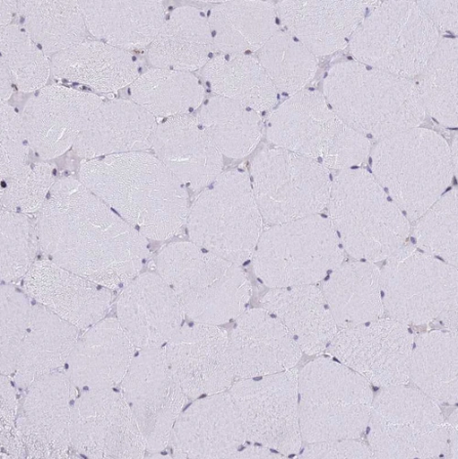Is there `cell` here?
<instances>
[{"label": "cell", "instance_id": "1", "mask_svg": "<svg viewBox=\"0 0 458 459\" xmlns=\"http://www.w3.org/2000/svg\"><path fill=\"white\" fill-rule=\"evenodd\" d=\"M36 223L45 259L112 290L140 275L150 255L147 238L72 178L56 181Z\"/></svg>", "mask_w": 458, "mask_h": 459}, {"label": "cell", "instance_id": "2", "mask_svg": "<svg viewBox=\"0 0 458 459\" xmlns=\"http://www.w3.org/2000/svg\"><path fill=\"white\" fill-rule=\"evenodd\" d=\"M79 180L149 239L168 240L186 225L187 189L156 155L136 152L85 160Z\"/></svg>", "mask_w": 458, "mask_h": 459}, {"label": "cell", "instance_id": "3", "mask_svg": "<svg viewBox=\"0 0 458 459\" xmlns=\"http://www.w3.org/2000/svg\"><path fill=\"white\" fill-rule=\"evenodd\" d=\"M324 97L350 127L378 141L413 128L426 118L412 80L357 61L333 65L324 80Z\"/></svg>", "mask_w": 458, "mask_h": 459}, {"label": "cell", "instance_id": "4", "mask_svg": "<svg viewBox=\"0 0 458 459\" xmlns=\"http://www.w3.org/2000/svg\"><path fill=\"white\" fill-rule=\"evenodd\" d=\"M155 264L193 322L222 325L241 316L251 300L252 283L239 265L191 241L165 246Z\"/></svg>", "mask_w": 458, "mask_h": 459}, {"label": "cell", "instance_id": "5", "mask_svg": "<svg viewBox=\"0 0 458 459\" xmlns=\"http://www.w3.org/2000/svg\"><path fill=\"white\" fill-rule=\"evenodd\" d=\"M330 222L353 258L387 260L410 234V224L383 186L366 170L341 171L331 185Z\"/></svg>", "mask_w": 458, "mask_h": 459}, {"label": "cell", "instance_id": "6", "mask_svg": "<svg viewBox=\"0 0 458 459\" xmlns=\"http://www.w3.org/2000/svg\"><path fill=\"white\" fill-rule=\"evenodd\" d=\"M370 157L371 175L410 221L429 210L454 175L447 142L428 129L413 128L381 140Z\"/></svg>", "mask_w": 458, "mask_h": 459}, {"label": "cell", "instance_id": "7", "mask_svg": "<svg viewBox=\"0 0 458 459\" xmlns=\"http://www.w3.org/2000/svg\"><path fill=\"white\" fill-rule=\"evenodd\" d=\"M251 178L234 169L201 191L190 206L191 242L239 266L251 260L264 232Z\"/></svg>", "mask_w": 458, "mask_h": 459}, {"label": "cell", "instance_id": "8", "mask_svg": "<svg viewBox=\"0 0 458 459\" xmlns=\"http://www.w3.org/2000/svg\"><path fill=\"white\" fill-rule=\"evenodd\" d=\"M266 135L275 147L314 159L327 169H351L371 151L368 138L350 127L314 91H302L276 108Z\"/></svg>", "mask_w": 458, "mask_h": 459}, {"label": "cell", "instance_id": "9", "mask_svg": "<svg viewBox=\"0 0 458 459\" xmlns=\"http://www.w3.org/2000/svg\"><path fill=\"white\" fill-rule=\"evenodd\" d=\"M369 13L350 39L357 62L410 79L419 76L439 31L416 2H368Z\"/></svg>", "mask_w": 458, "mask_h": 459}, {"label": "cell", "instance_id": "10", "mask_svg": "<svg viewBox=\"0 0 458 459\" xmlns=\"http://www.w3.org/2000/svg\"><path fill=\"white\" fill-rule=\"evenodd\" d=\"M257 277L272 289L315 284L344 262L330 221L317 215L271 226L253 256Z\"/></svg>", "mask_w": 458, "mask_h": 459}, {"label": "cell", "instance_id": "11", "mask_svg": "<svg viewBox=\"0 0 458 459\" xmlns=\"http://www.w3.org/2000/svg\"><path fill=\"white\" fill-rule=\"evenodd\" d=\"M253 191L271 226L317 215L328 204L332 181L319 161L279 147L262 150L251 165Z\"/></svg>", "mask_w": 458, "mask_h": 459}, {"label": "cell", "instance_id": "12", "mask_svg": "<svg viewBox=\"0 0 458 459\" xmlns=\"http://www.w3.org/2000/svg\"><path fill=\"white\" fill-rule=\"evenodd\" d=\"M385 311L406 325H424L457 302V268L403 245L381 271Z\"/></svg>", "mask_w": 458, "mask_h": 459}, {"label": "cell", "instance_id": "13", "mask_svg": "<svg viewBox=\"0 0 458 459\" xmlns=\"http://www.w3.org/2000/svg\"><path fill=\"white\" fill-rule=\"evenodd\" d=\"M229 393L247 442L266 446L284 456L300 453L303 440L297 369L237 380Z\"/></svg>", "mask_w": 458, "mask_h": 459}, {"label": "cell", "instance_id": "14", "mask_svg": "<svg viewBox=\"0 0 458 459\" xmlns=\"http://www.w3.org/2000/svg\"><path fill=\"white\" fill-rule=\"evenodd\" d=\"M118 388L134 414L147 451L154 455L163 452L189 399L173 378L162 349L140 351Z\"/></svg>", "mask_w": 458, "mask_h": 459}, {"label": "cell", "instance_id": "15", "mask_svg": "<svg viewBox=\"0 0 458 459\" xmlns=\"http://www.w3.org/2000/svg\"><path fill=\"white\" fill-rule=\"evenodd\" d=\"M72 449L89 458H143V435L117 388L82 391L73 404Z\"/></svg>", "mask_w": 458, "mask_h": 459}, {"label": "cell", "instance_id": "16", "mask_svg": "<svg viewBox=\"0 0 458 459\" xmlns=\"http://www.w3.org/2000/svg\"><path fill=\"white\" fill-rule=\"evenodd\" d=\"M414 339L408 325L380 318L341 329L325 351L373 385H406Z\"/></svg>", "mask_w": 458, "mask_h": 459}, {"label": "cell", "instance_id": "17", "mask_svg": "<svg viewBox=\"0 0 458 459\" xmlns=\"http://www.w3.org/2000/svg\"><path fill=\"white\" fill-rule=\"evenodd\" d=\"M78 395L65 370L45 375L23 391L17 430L26 458H71L70 430Z\"/></svg>", "mask_w": 458, "mask_h": 459}, {"label": "cell", "instance_id": "18", "mask_svg": "<svg viewBox=\"0 0 458 459\" xmlns=\"http://www.w3.org/2000/svg\"><path fill=\"white\" fill-rule=\"evenodd\" d=\"M162 351L173 378L189 400L227 392L235 383L229 336L220 325L185 324Z\"/></svg>", "mask_w": 458, "mask_h": 459}, {"label": "cell", "instance_id": "19", "mask_svg": "<svg viewBox=\"0 0 458 459\" xmlns=\"http://www.w3.org/2000/svg\"><path fill=\"white\" fill-rule=\"evenodd\" d=\"M102 102L96 94L60 85L35 92L22 113L31 151L47 161L65 154Z\"/></svg>", "mask_w": 458, "mask_h": 459}, {"label": "cell", "instance_id": "20", "mask_svg": "<svg viewBox=\"0 0 458 459\" xmlns=\"http://www.w3.org/2000/svg\"><path fill=\"white\" fill-rule=\"evenodd\" d=\"M117 319L137 350L162 349L185 325L173 289L158 273H141L121 290Z\"/></svg>", "mask_w": 458, "mask_h": 459}, {"label": "cell", "instance_id": "21", "mask_svg": "<svg viewBox=\"0 0 458 459\" xmlns=\"http://www.w3.org/2000/svg\"><path fill=\"white\" fill-rule=\"evenodd\" d=\"M247 442L229 393L201 397L186 407L173 429V458H234Z\"/></svg>", "mask_w": 458, "mask_h": 459}, {"label": "cell", "instance_id": "22", "mask_svg": "<svg viewBox=\"0 0 458 459\" xmlns=\"http://www.w3.org/2000/svg\"><path fill=\"white\" fill-rule=\"evenodd\" d=\"M22 281L31 301L81 331L106 318L114 301L112 290L48 259L38 260Z\"/></svg>", "mask_w": 458, "mask_h": 459}, {"label": "cell", "instance_id": "23", "mask_svg": "<svg viewBox=\"0 0 458 459\" xmlns=\"http://www.w3.org/2000/svg\"><path fill=\"white\" fill-rule=\"evenodd\" d=\"M229 336L237 380L294 368L303 355L285 326L264 308L246 310Z\"/></svg>", "mask_w": 458, "mask_h": 459}, {"label": "cell", "instance_id": "24", "mask_svg": "<svg viewBox=\"0 0 458 459\" xmlns=\"http://www.w3.org/2000/svg\"><path fill=\"white\" fill-rule=\"evenodd\" d=\"M156 157L184 185L199 192L223 173V154L190 114L166 118L158 125L152 144Z\"/></svg>", "mask_w": 458, "mask_h": 459}, {"label": "cell", "instance_id": "25", "mask_svg": "<svg viewBox=\"0 0 458 459\" xmlns=\"http://www.w3.org/2000/svg\"><path fill=\"white\" fill-rule=\"evenodd\" d=\"M136 350L117 319L106 317L80 335L65 372L81 392L117 388Z\"/></svg>", "mask_w": 458, "mask_h": 459}, {"label": "cell", "instance_id": "26", "mask_svg": "<svg viewBox=\"0 0 458 459\" xmlns=\"http://www.w3.org/2000/svg\"><path fill=\"white\" fill-rule=\"evenodd\" d=\"M368 2L285 0L276 4L277 16L288 32L315 56L344 49L366 16Z\"/></svg>", "mask_w": 458, "mask_h": 459}, {"label": "cell", "instance_id": "27", "mask_svg": "<svg viewBox=\"0 0 458 459\" xmlns=\"http://www.w3.org/2000/svg\"><path fill=\"white\" fill-rule=\"evenodd\" d=\"M156 118L134 101H103L78 136L73 150L85 160L145 152L152 148Z\"/></svg>", "mask_w": 458, "mask_h": 459}, {"label": "cell", "instance_id": "28", "mask_svg": "<svg viewBox=\"0 0 458 459\" xmlns=\"http://www.w3.org/2000/svg\"><path fill=\"white\" fill-rule=\"evenodd\" d=\"M262 305L307 355L324 352L339 331L322 290L315 284L272 289Z\"/></svg>", "mask_w": 458, "mask_h": 459}, {"label": "cell", "instance_id": "29", "mask_svg": "<svg viewBox=\"0 0 458 459\" xmlns=\"http://www.w3.org/2000/svg\"><path fill=\"white\" fill-rule=\"evenodd\" d=\"M51 67L56 79L80 83L99 93H114L132 86L141 75L131 52L99 39H86L54 56Z\"/></svg>", "mask_w": 458, "mask_h": 459}, {"label": "cell", "instance_id": "30", "mask_svg": "<svg viewBox=\"0 0 458 459\" xmlns=\"http://www.w3.org/2000/svg\"><path fill=\"white\" fill-rule=\"evenodd\" d=\"M77 4L91 34L128 52L150 48L166 20L161 2H77Z\"/></svg>", "mask_w": 458, "mask_h": 459}, {"label": "cell", "instance_id": "31", "mask_svg": "<svg viewBox=\"0 0 458 459\" xmlns=\"http://www.w3.org/2000/svg\"><path fill=\"white\" fill-rule=\"evenodd\" d=\"M33 302V301H32ZM81 330L35 302L13 380L25 391L45 375L65 370Z\"/></svg>", "mask_w": 458, "mask_h": 459}, {"label": "cell", "instance_id": "32", "mask_svg": "<svg viewBox=\"0 0 458 459\" xmlns=\"http://www.w3.org/2000/svg\"><path fill=\"white\" fill-rule=\"evenodd\" d=\"M322 291L338 328L366 325L385 313L381 270L372 263L342 264L328 275Z\"/></svg>", "mask_w": 458, "mask_h": 459}, {"label": "cell", "instance_id": "33", "mask_svg": "<svg viewBox=\"0 0 458 459\" xmlns=\"http://www.w3.org/2000/svg\"><path fill=\"white\" fill-rule=\"evenodd\" d=\"M214 53L207 17L197 8L183 6L166 18L149 48L155 68L190 72L203 68Z\"/></svg>", "mask_w": 458, "mask_h": 459}, {"label": "cell", "instance_id": "34", "mask_svg": "<svg viewBox=\"0 0 458 459\" xmlns=\"http://www.w3.org/2000/svg\"><path fill=\"white\" fill-rule=\"evenodd\" d=\"M276 5L258 0H235L215 5L207 16L214 52L238 55L259 52L279 30Z\"/></svg>", "mask_w": 458, "mask_h": 459}, {"label": "cell", "instance_id": "35", "mask_svg": "<svg viewBox=\"0 0 458 459\" xmlns=\"http://www.w3.org/2000/svg\"><path fill=\"white\" fill-rule=\"evenodd\" d=\"M203 76L218 97L264 112L277 103V90L259 59L252 55H217Z\"/></svg>", "mask_w": 458, "mask_h": 459}, {"label": "cell", "instance_id": "36", "mask_svg": "<svg viewBox=\"0 0 458 459\" xmlns=\"http://www.w3.org/2000/svg\"><path fill=\"white\" fill-rule=\"evenodd\" d=\"M457 333L434 330L414 339L410 380L435 402L455 404L458 400Z\"/></svg>", "mask_w": 458, "mask_h": 459}, {"label": "cell", "instance_id": "37", "mask_svg": "<svg viewBox=\"0 0 458 459\" xmlns=\"http://www.w3.org/2000/svg\"><path fill=\"white\" fill-rule=\"evenodd\" d=\"M372 458H457V429L445 423L424 433L388 422L372 409L367 429Z\"/></svg>", "mask_w": 458, "mask_h": 459}, {"label": "cell", "instance_id": "38", "mask_svg": "<svg viewBox=\"0 0 458 459\" xmlns=\"http://www.w3.org/2000/svg\"><path fill=\"white\" fill-rule=\"evenodd\" d=\"M17 19L46 55L64 52L86 39L88 28L77 2H17Z\"/></svg>", "mask_w": 458, "mask_h": 459}, {"label": "cell", "instance_id": "39", "mask_svg": "<svg viewBox=\"0 0 458 459\" xmlns=\"http://www.w3.org/2000/svg\"><path fill=\"white\" fill-rule=\"evenodd\" d=\"M133 101L155 118L186 115L204 98L199 79L190 72L153 68L141 74L130 89Z\"/></svg>", "mask_w": 458, "mask_h": 459}, {"label": "cell", "instance_id": "40", "mask_svg": "<svg viewBox=\"0 0 458 459\" xmlns=\"http://www.w3.org/2000/svg\"><path fill=\"white\" fill-rule=\"evenodd\" d=\"M196 117L223 156L229 158L251 154L264 134L258 112L220 97L208 100Z\"/></svg>", "mask_w": 458, "mask_h": 459}, {"label": "cell", "instance_id": "41", "mask_svg": "<svg viewBox=\"0 0 458 459\" xmlns=\"http://www.w3.org/2000/svg\"><path fill=\"white\" fill-rule=\"evenodd\" d=\"M299 400L315 404H371L370 384L336 359L321 357L298 371Z\"/></svg>", "mask_w": 458, "mask_h": 459}, {"label": "cell", "instance_id": "42", "mask_svg": "<svg viewBox=\"0 0 458 459\" xmlns=\"http://www.w3.org/2000/svg\"><path fill=\"white\" fill-rule=\"evenodd\" d=\"M457 39L445 38L415 83L426 113L445 127H457Z\"/></svg>", "mask_w": 458, "mask_h": 459}, {"label": "cell", "instance_id": "43", "mask_svg": "<svg viewBox=\"0 0 458 459\" xmlns=\"http://www.w3.org/2000/svg\"><path fill=\"white\" fill-rule=\"evenodd\" d=\"M258 59L277 91L289 96L304 91L318 67L316 56L293 35L280 30L259 51Z\"/></svg>", "mask_w": 458, "mask_h": 459}, {"label": "cell", "instance_id": "44", "mask_svg": "<svg viewBox=\"0 0 458 459\" xmlns=\"http://www.w3.org/2000/svg\"><path fill=\"white\" fill-rule=\"evenodd\" d=\"M371 404H315L299 400L302 440L307 445L359 439L366 433Z\"/></svg>", "mask_w": 458, "mask_h": 459}, {"label": "cell", "instance_id": "45", "mask_svg": "<svg viewBox=\"0 0 458 459\" xmlns=\"http://www.w3.org/2000/svg\"><path fill=\"white\" fill-rule=\"evenodd\" d=\"M2 66L10 73L14 87L22 93L37 92L47 87L52 74L51 62L17 23L2 29Z\"/></svg>", "mask_w": 458, "mask_h": 459}, {"label": "cell", "instance_id": "46", "mask_svg": "<svg viewBox=\"0 0 458 459\" xmlns=\"http://www.w3.org/2000/svg\"><path fill=\"white\" fill-rule=\"evenodd\" d=\"M372 409L390 423L428 433L445 421L439 404L420 390L405 385L383 387L373 397Z\"/></svg>", "mask_w": 458, "mask_h": 459}, {"label": "cell", "instance_id": "47", "mask_svg": "<svg viewBox=\"0 0 458 459\" xmlns=\"http://www.w3.org/2000/svg\"><path fill=\"white\" fill-rule=\"evenodd\" d=\"M457 189L443 195L418 221L413 238L428 255L457 268Z\"/></svg>", "mask_w": 458, "mask_h": 459}, {"label": "cell", "instance_id": "48", "mask_svg": "<svg viewBox=\"0 0 458 459\" xmlns=\"http://www.w3.org/2000/svg\"><path fill=\"white\" fill-rule=\"evenodd\" d=\"M39 252L36 221L28 215L2 210V281L23 279Z\"/></svg>", "mask_w": 458, "mask_h": 459}, {"label": "cell", "instance_id": "49", "mask_svg": "<svg viewBox=\"0 0 458 459\" xmlns=\"http://www.w3.org/2000/svg\"><path fill=\"white\" fill-rule=\"evenodd\" d=\"M56 167L46 160L29 163L13 178L2 180V210L39 213L56 183Z\"/></svg>", "mask_w": 458, "mask_h": 459}, {"label": "cell", "instance_id": "50", "mask_svg": "<svg viewBox=\"0 0 458 459\" xmlns=\"http://www.w3.org/2000/svg\"><path fill=\"white\" fill-rule=\"evenodd\" d=\"M13 283L2 284V375L13 377L31 316L33 302Z\"/></svg>", "mask_w": 458, "mask_h": 459}, {"label": "cell", "instance_id": "51", "mask_svg": "<svg viewBox=\"0 0 458 459\" xmlns=\"http://www.w3.org/2000/svg\"><path fill=\"white\" fill-rule=\"evenodd\" d=\"M2 180L20 173L29 164L31 151L22 114L2 102Z\"/></svg>", "mask_w": 458, "mask_h": 459}, {"label": "cell", "instance_id": "52", "mask_svg": "<svg viewBox=\"0 0 458 459\" xmlns=\"http://www.w3.org/2000/svg\"><path fill=\"white\" fill-rule=\"evenodd\" d=\"M11 377L2 375V458H26L17 430L20 400Z\"/></svg>", "mask_w": 458, "mask_h": 459}, {"label": "cell", "instance_id": "53", "mask_svg": "<svg viewBox=\"0 0 458 459\" xmlns=\"http://www.w3.org/2000/svg\"><path fill=\"white\" fill-rule=\"evenodd\" d=\"M301 458H372L367 444L359 439H346L307 444Z\"/></svg>", "mask_w": 458, "mask_h": 459}, {"label": "cell", "instance_id": "54", "mask_svg": "<svg viewBox=\"0 0 458 459\" xmlns=\"http://www.w3.org/2000/svg\"><path fill=\"white\" fill-rule=\"evenodd\" d=\"M434 23L438 31L457 33L458 3L454 2H416Z\"/></svg>", "mask_w": 458, "mask_h": 459}, {"label": "cell", "instance_id": "55", "mask_svg": "<svg viewBox=\"0 0 458 459\" xmlns=\"http://www.w3.org/2000/svg\"><path fill=\"white\" fill-rule=\"evenodd\" d=\"M284 455L261 445L244 446L234 458H283Z\"/></svg>", "mask_w": 458, "mask_h": 459}, {"label": "cell", "instance_id": "56", "mask_svg": "<svg viewBox=\"0 0 458 459\" xmlns=\"http://www.w3.org/2000/svg\"><path fill=\"white\" fill-rule=\"evenodd\" d=\"M17 16V2L4 0V2H2V29L13 24Z\"/></svg>", "mask_w": 458, "mask_h": 459}, {"label": "cell", "instance_id": "57", "mask_svg": "<svg viewBox=\"0 0 458 459\" xmlns=\"http://www.w3.org/2000/svg\"><path fill=\"white\" fill-rule=\"evenodd\" d=\"M442 324L449 331L457 333V302L450 305L439 316Z\"/></svg>", "mask_w": 458, "mask_h": 459}, {"label": "cell", "instance_id": "58", "mask_svg": "<svg viewBox=\"0 0 458 459\" xmlns=\"http://www.w3.org/2000/svg\"><path fill=\"white\" fill-rule=\"evenodd\" d=\"M14 82L7 69L2 66V102H8L14 92Z\"/></svg>", "mask_w": 458, "mask_h": 459}, {"label": "cell", "instance_id": "59", "mask_svg": "<svg viewBox=\"0 0 458 459\" xmlns=\"http://www.w3.org/2000/svg\"><path fill=\"white\" fill-rule=\"evenodd\" d=\"M451 160L454 169V174L457 178V136L454 139L450 147Z\"/></svg>", "mask_w": 458, "mask_h": 459}, {"label": "cell", "instance_id": "60", "mask_svg": "<svg viewBox=\"0 0 458 459\" xmlns=\"http://www.w3.org/2000/svg\"><path fill=\"white\" fill-rule=\"evenodd\" d=\"M455 429H457V410H455L451 416L449 417L448 421L446 422Z\"/></svg>", "mask_w": 458, "mask_h": 459}]
</instances>
